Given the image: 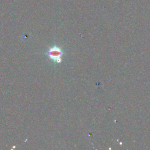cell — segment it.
Masks as SVG:
<instances>
[{
  "instance_id": "6da1fadb",
  "label": "cell",
  "mask_w": 150,
  "mask_h": 150,
  "mask_svg": "<svg viewBox=\"0 0 150 150\" xmlns=\"http://www.w3.org/2000/svg\"><path fill=\"white\" fill-rule=\"evenodd\" d=\"M63 52L61 49L57 46H53L49 49L47 52V55L49 58L57 63H60L62 61V56Z\"/></svg>"
}]
</instances>
